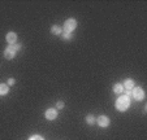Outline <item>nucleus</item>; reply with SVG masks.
I'll list each match as a JSON object with an SVG mask.
<instances>
[{
  "label": "nucleus",
  "instance_id": "1",
  "mask_svg": "<svg viewBox=\"0 0 147 140\" xmlns=\"http://www.w3.org/2000/svg\"><path fill=\"white\" fill-rule=\"evenodd\" d=\"M115 107H116V109L119 110V112H126V110H128V108L130 107V97H128L126 95L120 96L119 99L116 100Z\"/></svg>",
  "mask_w": 147,
  "mask_h": 140
},
{
  "label": "nucleus",
  "instance_id": "2",
  "mask_svg": "<svg viewBox=\"0 0 147 140\" xmlns=\"http://www.w3.org/2000/svg\"><path fill=\"white\" fill-rule=\"evenodd\" d=\"M131 96L136 101H143L144 100V91L141 87H134L131 90Z\"/></svg>",
  "mask_w": 147,
  "mask_h": 140
},
{
  "label": "nucleus",
  "instance_id": "3",
  "mask_svg": "<svg viewBox=\"0 0 147 140\" xmlns=\"http://www.w3.org/2000/svg\"><path fill=\"white\" fill-rule=\"evenodd\" d=\"M76 27H77V21H76L74 18H69L64 22V31L65 33L72 34V31L76 30Z\"/></svg>",
  "mask_w": 147,
  "mask_h": 140
},
{
  "label": "nucleus",
  "instance_id": "4",
  "mask_svg": "<svg viewBox=\"0 0 147 140\" xmlns=\"http://www.w3.org/2000/svg\"><path fill=\"white\" fill-rule=\"evenodd\" d=\"M57 109L56 108H48L47 110H46L45 113V117L46 119H48V121H55L56 118H57Z\"/></svg>",
  "mask_w": 147,
  "mask_h": 140
},
{
  "label": "nucleus",
  "instance_id": "5",
  "mask_svg": "<svg viewBox=\"0 0 147 140\" xmlns=\"http://www.w3.org/2000/svg\"><path fill=\"white\" fill-rule=\"evenodd\" d=\"M96 123L99 125L100 127H108L109 123H111V121H109V118L107 117V115H100V117H98L96 118Z\"/></svg>",
  "mask_w": 147,
  "mask_h": 140
},
{
  "label": "nucleus",
  "instance_id": "6",
  "mask_svg": "<svg viewBox=\"0 0 147 140\" xmlns=\"http://www.w3.org/2000/svg\"><path fill=\"white\" fill-rule=\"evenodd\" d=\"M16 51L12 48V46H9V47H7L5 50H4V57L7 58V60H13L14 57H16Z\"/></svg>",
  "mask_w": 147,
  "mask_h": 140
},
{
  "label": "nucleus",
  "instance_id": "7",
  "mask_svg": "<svg viewBox=\"0 0 147 140\" xmlns=\"http://www.w3.org/2000/svg\"><path fill=\"white\" fill-rule=\"evenodd\" d=\"M7 42L9 43V46H13V44H16L17 42V34L13 33V31H9L8 34H7Z\"/></svg>",
  "mask_w": 147,
  "mask_h": 140
},
{
  "label": "nucleus",
  "instance_id": "8",
  "mask_svg": "<svg viewBox=\"0 0 147 140\" xmlns=\"http://www.w3.org/2000/svg\"><path fill=\"white\" fill-rule=\"evenodd\" d=\"M122 87H124V90H133L136 87V83H134L133 79H126L122 84Z\"/></svg>",
  "mask_w": 147,
  "mask_h": 140
},
{
  "label": "nucleus",
  "instance_id": "9",
  "mask_svg": "<svg viewBox=\"0 0 147 140\" xmlns=\"http://www.w3.org/2000/svg\"><path fill=\"white\" fill-rule=\"evenodd\" d=\"M9 92V86L5 83H0V96H5Z\"/></svg>",
  "mask_w": 147,
  "mask_h": 140
},
{
  "label": "nucleus",
  "instance_id": "10",
  "mask_svg": "<svg viewBox=\"0 0 147 140\" xmlns=\"http://www.w3.org/2000/svg\"><path fill=\"white\" fill-rule=\"evenodd\" d=\"M51 34H53V35H61L63 34V29L57 25H53V26H51Z\"/></svg>",
  "mask_w": 147,
  "mask_h": 140
},
{
  "label": "nucleus",
  "instance_id": "11",
  "mask_svg": "<svg viewBox=\"0 0 147 140\" xmlns=\"http://www.w3.org/2000/svg\"><path fill=\"white\" fill-rule=\"evenodd\" d=\"M113 92L115 93H122L124 92V87H122L121 83H116V84L113 86Z\"/></svg>",
  "mask_w": 147,
  "mask_h": 140
},
{
  "label": "nucleus",
  "instance_id": "12",
  "mask_svg": "<svg viewBox=\"0 0 147 140\" xmlns=\"http://www.w3.org/2000/svg\"><path fill=\"white\" fill-rule=\"evenodd\" d=\"M86 123L87 125H90V126H92V125L95 123V121H96V119H95V117L92 114H89V115H86Z\"/></svg>",
  "mask_w": 147,
  "mask_h": 140
},
{
  "label": "nucleus",
  "instance_id": "13",
  "mask_svg": "<svg viewBox=\"0 0 147 140\" xmlns=\"http://www.w3.org/2000/svg\"><path fill=\"white\" fill-rule=\"evenodd\" d=\"M61 35H63V39H64V40H70V39L73 38L72 34H70V33H65V31L61 34Z\"/></svg>",
  "mask_w": 147,
  "mask_h": 140
},
{
  "label": "nucleus",
  "instance_id": "14",
  "mask_svg": "<svg viewBox=\"0 0 147 140\" xmlns=\"http://www.w3.org/2000/svg\"><path fill=\"white\" fill-rule=\"evenodd\" d=\"M64 107H65L64 101H57V104H56V109H63Z\"/></svg>",
  "mask_w": 147,
  "mask_h": 140
},
{
  "label": "nucleus",
  "instance_id": "15",
  "mask_svg": "<svg viewBox=\"0 0 147 140\" xmlns=\"http://www.w3.org/2000/svg\"><path fill=\"white\" fill-rule=\"evenodd\" d=\"M29 140H45V139H43L42 136H39V135H33V136H31Z\"/></svg>",
  "mask_w": 147,
  "mask_h": 140
},
{
  "label": "nucleus",
  "instance_id": "16",
  "mask_svg": "<svg viewBox=\"0 0 147 140\" xmlns=\"http://www.w3.org/2000/svg\"><path fill=\"white\" fill-rule=\"evenodd\" d=\"M21 47H22V46H21V44H13V46H12V48H13V50L14 51H16V52H17V51H20V50H21Z\"/></svg>",
  "mask_w": 147,
  "mask_h": 140
},
{
  "label": "nucleus",
  "instance_id": "17",
  "mask_svg": "<svg viewBox=\"0 0 147 140\" xmlns=\"http://www.w3.org/2000/svg\"><path fill=\"white\" fill-rule=\"evenodd\" d=\"M14 83H16V79H14V78H9V79H8V83H7V84H8V86H13Z\"/></svg>",
  "mask_w": 147,
  "mask_h": 140
},
{
  "label": "nucleus",
  "instance_id": "18",
  "mask_svg": "<svg viewBox=\"0 0 147 140\" xmlns=\"http://www.w3.org/2000/svg\"><path fill=\"white\" fill-rule=\"evenodd\" d=\"M124 92L126 93V96H128V97L131 96V90H124Z\"/></svg>",
  "mask_w": 147,
  "mask_h": 140
}]
</instances>
